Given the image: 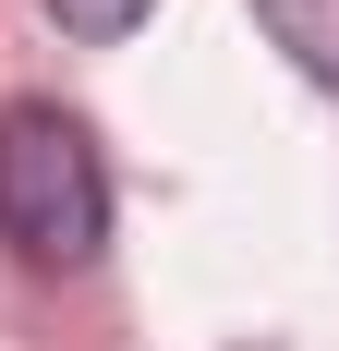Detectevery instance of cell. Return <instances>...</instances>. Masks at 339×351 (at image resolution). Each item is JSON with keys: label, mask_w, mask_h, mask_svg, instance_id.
<instances>
[{"label": "cell", "mask_w": 339, "mask_h": 351, "mask_svg": "<svg viewBox=\"0 0 339 351\" xmlns=\"http://www.w3.org/2000/svg\"><path fill=\"white\" fill-rule=\"evenodd\" d=\"M0 243L25 267H97L109 254V158L73 109H0Z\"/></svg>", "instance_id": "6da1fadb"}, {"label": "cell", "mask_w": 339, "mask_h": 351, "mask_svg": "<svg viewBox=\"0 0 339 351\" xmlns=\"http://www.w3.org/2000/svg\"><path fill=\"white\" fill-rule=\"evenodd\" d=\"M255 25H267V49L303 73V85L339 97V0H255Z\"/></svg>", "instance_id": "7a4b0ae2"}, {"label": "cell", "mask_w": 339, "mask_h": 351, "mask_svg": "<svg viewBox=\"0 0 339 351\" xmlns=\"http://www.w3.org/2000/svg\"><path fill=\"white\" fill-rule=\"evenodd\" d=\"M145 12H158V0H49V25H61V36H85V49H121Z\"/></svg>", "instance_id": "3957f363"}]
</instances>
